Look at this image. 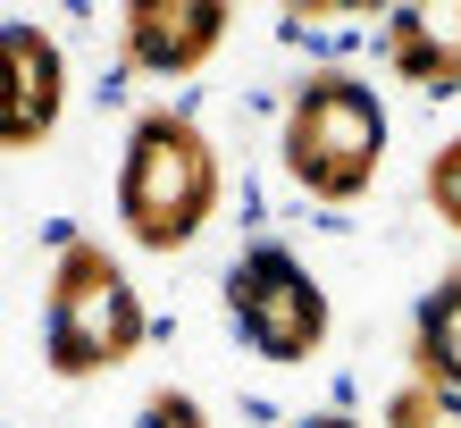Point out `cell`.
I'll return each mask as SVG.
<instances>
[{
  "label": "cell",
  "instance_id": "1",
  "mask_svg": "<svg viewBox=\"0 0 461 428\" xmlns=\"http://www.w3.org/2000/svg\"><path fill=\"white\" fill-rule=\"evenodd\" d=\"M219 210V151L185 110H143L118 159V219L143 252H185Z\"/></svg>",
  "mask_w": 461,
  "mask_h": 428
},
{
  "label": "cell",
  "instance_id": "2",
  "mask_svg": "<svg viewBox=\"0 0 461 428\" xmlns=\"http://www.w3.org/2000/svg\"><path fill=\"white\" fill-rule=\"evenodd\" d=\"M151 319L134 303L126 269L101 244H68L50 260V294H42V361L59 378H110L143 353Z\"/></svg>",
  "mask_w": 461,
  "mask_h": 428
},
{
  "label": "cell",
  "instance_id": "3",
  "mask_svg": "<svg viewBox=\"0 0 461 428\" xmlns=\"http://www.w3.org/2000/svg\"><path fill=\"white\" fill-rule=\"evenodd\" d=\"M377 159H386V110L361 76L319 68L285 110V168L303 194L319 202H361L377 185Z\"/></svg>",
  "mask_w": 461,
  "mask_h": 428
},
{
  "label": "cell",
  "instance_id": "4",
  "mask_svg": "<svg viewBox=\"0 0 461 428\" xmlns=\"http://www.w3.org/2000/svg\"><path fill=\"white\" fill-rule=\"evenodd\" d=\"M227 311L260 361H311L328 344V294L285 244H252L227 269Z\"/></svg>",
  "mask_w": 461,
  "mask_h": 428
},
{
  "label": "cell",
  "instance_id": "5",
  "mask_svg": "<svg viewBox=\"0 0 461 428\" xmlns=\"http://www.w3.org/2000/svg\"><path fill=\"white\" fill-rule=\"evenodd\" d=\"M227 25V0H134L118 17V42L134 76H194L202 59H219Z\"/></svg>",
  "mask_w": 461,
  "mask_h": 428
},
{
  "label": "cell",
  "instance_id": "6",
  "mask_svg": "<svg viewBox=\"0 0 461 428\" xmlns=\"http://www.w3.org/2000/svg\"><path fill=\"white\" fill-rule=\"evenodd\" d=\"M0 76H9V93H0V143L34 151L50 126H59V93H68L59 42H50L42 25H9V34H0Z\"/></svg>",
  "mask_w": 461,
  "mask_h": 428
},
{
  "label": "cell",
  "instance_id": "7",
  "mask_svg": "<svg viewBox=\"0 0 461 428\" xmlns=\"http://www.w3.org/2000/svg\"><path fill=\"white\" fill-rule=\"evenodd\" d=\"M377 42H386V68L411 93H461V0H411V9H386Z\"/></svg>",
  "mask_w": 461,
  "mask_h": 428
},
{
  "label": "cell",
  "instance_id": "8",
  "mask_svg": "<svg viewBox=\"0 0 461 428\" xmlns=\"http://www.w3.org/2000/svg\"><path fill=\"white\" fill-rule=\"evenodd\" d=\"M411 361H420V378H428V387H453V395H461V269L428 286V303H420V336H411Z\"/></svg>",
  "mask_w": 461,
  "mask_h": 428
},
{
  "label": "cell",
  "instance_id": "9",
  "mask_svg": "<svg viewBox=\"0 0 461 428\" xmlns=\"http://www.w3.org/2000/svg\"><path fill=\"white\" fill-rule=\"evenodd\" d=\"M386 428H461V395H453V387L411 378V387L386 404Z\"/></svg>",
  "mask_w": 461,
  "mask_h": 428
},
{
  "label": "cell",
  "instance_id": "10",
  "mask_svg": "<svg viewBox=\"0 0 461 428\" xmlns=\"http://www.w3.org/2000/svg\"><path fill=\"white\" fill-rule=\"evenodd\" d=\"M428 202H437V219L445 227H461V135L428 159Z\"/></svg>",
  "mask_w": 461,
  "mask_h": 428
},
{
  "label": "cell",
  "instance_id": "11",
  "mask_svg": "<svg viewBox=\"0 0 461 428\" xmlns=\"http://www.w3.org/2000/svg\"><path fill=\"white\" fill-rule=\"evenodd\" d=\"M134 428H210V412L194 404V395H159V404H143Z\"/></svg>",
  "mask_w": 461,
  "mask_h": 428
},
{
  "label": "cell",
  "instance_id": "12",
  "mask_svg": "<svg viewBox=\"0 0 461 428\" xmlns=\"http://www.w3.org/2000/svg\"><path fill=\"white\" fill-rule=\"evenodd\" d=\"M294 428H361V420H344V412H319V420H294Z\"/></svg>",
  "mask_w": 461,
  "mask_h": 428
}]
</instances>
